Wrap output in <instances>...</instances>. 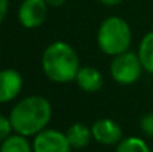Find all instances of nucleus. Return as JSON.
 Listing matches in <instances>:
<instances>
[{
    "mask_svg": "<svg viewBox=\"0 0 153 152\" xmlns=\"http://www.w3.org/2000/svg\"><path fill=\"white\" fill-rule=\"evenodd\" d=\"M6 12H7V0H0V24L4 19Z\"/></svg>",
    "mask_w": 153,
    "mask_h": 152,
    "instance_id": "16",
    "label": "nucleus"
},
{
    "mask_svg": "<svg viewBox=\"0 0 153 152\" xmlns=\"http://www.w3.org/2000/svg\"><path fill=\"white\" fill-rule=\"evenodd\" d=\"M91 131L92 137L102 145H114L122 140V128L119 127L117 122L107 118L94 122Z\"/></svg>",
    "mask_w": 153,
    "mask_h": 152,
    "instance_id": "7",
    "label": "nucleus"
},
{
    "mask_svg": "<svg viewBox=\"0 0 153 152\" xmlns=\"http://www.w3.org/2000/svg\"><path fill=\"white\" fill-rule=\"evenodd\" d=\"M138 57L143 64V69L153 75V31L147 33L143 37L138 48Z\"/></svg>",
    "mask_w": 153,
    "mask_h": 152,
    "instance_id": "11",
    "label": "nucleus"
},
{
    "mask_svg": "<svg viewBox=\"0 0 153 152\" xmlns=\"http://www.w3.org/2000/svg\"><path fill=\"white\" fill-rule=\"evenodd\" d=\"M0 152H33V148L30 146L25 136L13 134L1 142Z\"/></svg>",
    "mask_w": 153,
    "mask_h": 152,
    "instance_id": "12",
    "label": "nucleus"
},
{
    "mask_svg": "<svg viewBox=\"0 0 153 152\" xmlns=\"http://www.w3.org/2000/svg\"><path fill=\"white\" fill-rule=\"evenodd\" d=\"M22 88V78L13 69L0 70V103L13 100Z\"/></svg>",
    "mask_w": 153,
    "mask_h": 152,
    "instance_id": "8",
    "label": "nucleus"
},
{
    "mask_svg": "<svg viewBox=\"0 0 153 152\" xmlns=\"http://www.w3.org/2000/svg\"><path fill=\"white\" fill-rule=\"evenodd\" d=\"M42 66L45 75L53 82H70L79 72L77 54L64 42H55L45 49Z\"/></svg>",
    "mask_w": 153,
    "mask_h": 152,
    "instance_id": "2",
    "label": "nucleus"
},
{
    "mask_svg": "<svg viewBox=\"0 0 153 152\" xmlns=\"http://www.w3.org/2000/svg\"><path fill=\"white\" fill-rule=\"evenodd\" d=\"M12 130H13V127L10 124V119L0 115V143L10 136V131Z\"/></svg>",
    "mask_w": 153,
    "mask_h": 152,
    "instance_id": "14",
    "label": "nucleus"
},
{
    "mask_svg": "<svg viewBox=\"0 0 153 152\" xmlns=\"http://www.w3.org/2000/svg\"><path fill=\"white\" fill-rule=\"evenodd\" d=\"M116 152H150V149L143 139L126 137V139H122L119 142Z\"/></svg>",
    "mask_w": 153,
    "mask_h": 152,
    "instance_id": "13",
    "label": "nucleus"
},
{
    "mask_svg": "<svg viewBox=\"0 0 153 152\" xmlns=\"http://www.w3.org/2000/svg\"><path fill=\"white\" fill-rule=\"evenodd\" d=\"M76 82L83 91L95 93L102 87V76L94 67H82L77 72Z\"/></svg>",
    "mask_w": 153,
    "mask_h": 152,
    "instance_id": "9",
    "label": "nucleus"
},
{
    "mask_svg": "<svg viewBox=\"0 0 153 152\" xmlns=\"http://www.w3.org/2000/svg\"><path fill=\"white\" fill-rule=\"evenodd\" d=\"M52 107L48 99L40 96H30L21 100L10 112V124L16 134L36 136L45 130L51 121Z\"/></svg>",
    "mask_w": 153,
    "mask_h": 152,
    "instance_id": "1",
    "label": "nucleus"
},
{
    "mask_svg": "<svg viewBox=\"0 0 153 152\" xmlns=\"http://www.w3.org/2000/svg\"><path fill=\"white\" fill-rule=\"evenodd\" d=\"M71 146L65 134L58 130H43L36 134L33 152H70Z\"/></svg>",
    "mask_w": 153,
    "mask_h": 152,
    "instance_id": "5",
    "label": "nucleus"
},
{
    "mask_svg": "<svg viewBox=\"0 0 153 152\" xmlns=\"http://www.w3.org/2000/svg\"><path fill=\"white\" fill-rule=\"evenodd\" d=\"M140 127H141V130H143L147 136L153 137V113H147V115H144V116L141 118Z\"/></svg>",
    "mask_w": 153,
    "mask_h": 152,
    "instance_id": "15",
    "label": "nucleus"
},
{
    "mask_svg": "<svg viewBox=\"0 0 153 152\" xmlns=\"http://www.w3.org/2000/svg\"><path fill=\"white\" fill-rule=\"evenodd\" d=\"M65 136H67L68 143H70L71 148H74V149H82V148H85V146L89 143V140H91V137H92V131H91L86 125L77 122V124H73V125L67 130Z\"/></svg>",
    "mask_w": 153,
    "mask_h": 152,
    "instance_id": "10",
    "label": "nucleus"
},
{
    "mask_svg": "<svg viewBox=\"0 0 153 152\" xmlns=\"http://www.w3.org/2000/svg\"><path fill=\"white\" fill-rule=\"evenodd\" d=\"M45 1H46L48 6H53V7H58V6L65 3V0H45Z\"/></svg>",
    "mask_w": 153,
    "mask_h": 152,
    "instance_id": "17",
    "label": "nucleus"
},
{
    "mask_svg": "<svg viewBox=\"0 0 153 152\" xmlns=\"http://www.w3.org/2000/svg\"><path fill=\"white\" fill-rule=\"evenodd\" d=\"M48 12L45 0H24L18 10L19 22L25 28H36L43 24Z\"/></svg>",
    "mask_w": 153,
    "mask_h": 152,
    "instance_id": "6",
    "label": "nucleus"
},
{
    "mask_svg": "<svg viewBox=\"0 0 153 152\" xmlns=\"http://www.w3.org/2000/svg\"><path fill=\"white\" fill-rule=\"evenodd\" d=\"M141 69L143 64L140 61V57L128 51L116 55L110 66L111 78L120 85H131L137 82L141 76Z\"/></svg>",
    "mask_w": 153,
    "mask_h": 152,
    "instance_id": "4",
    "label": "nucleus"
},
{
    "mask_svg": "<svg viewBox=\"0 0 153 152\" xmlns=\"http://www.w3.org/2000/svg\"><path fill=\"white\" fill-rule=\"evenodd\" d=\"M98 45L102 52L108 55H120L131 45V28L125 19L110 16L102 21L98 28Z\"/></svg>",
    "mask_w": 153,
    "mask_h": 152,
    "instance_id": "3",
    "label": "nucleus"
},
{
    "mask_svg": "<svg viewBox=\"0 0 153 152\" xmlns=\"http://www.w3.org/2000/svg\"><path fill=\"white\" fill-rule=\"evenodd\" d=\"M102 4H105V6H114V4H119V3H122L123 0H100Z\"/></svg>",
    "mask_w": 153,
    "mask_h": 152,
    "instance_id": "18",
    "label": "nucleus"
}]
</instances>
